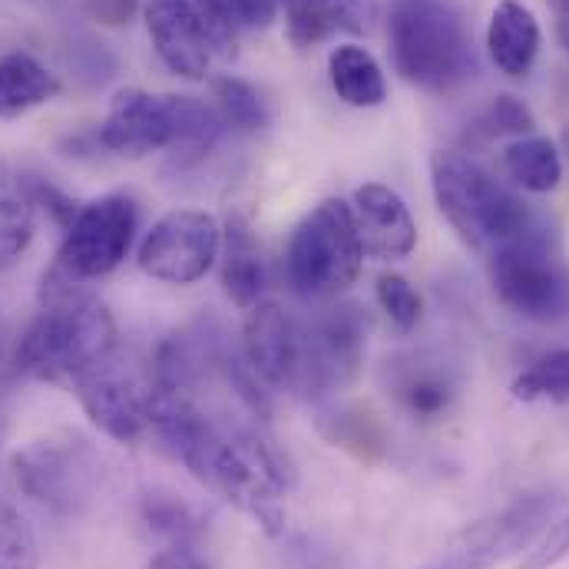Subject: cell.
I'll return each mask as SVG.
<instances>
[{"mask_svg": "<svg viewBox=\"0 0 569 569\" xmlns=\"http://www.w3.org/2000/svg\"><path fill=\"white\" fill-rule=\"evenodd\" d=\"M80 284L57 266L43 279V308L17 345V368L27 378L73 385L80 375L113 358L117 321L110 308Z\"/></svg>", "mask_w": 569, "mask_h": 569, "instance_id": "6da1fadb", "label": "cell"}, {"mask_svg": "<svg viewBox=\"0 0 569 569\" xmlns=\"http://www.w3.org/2000/svg\"><path fill=\"white\" fill-rule=\"evenodd\" d=\"M222 130L226 123L219 110L199 97L127 87L113 97L107 120L100 123V146L130 159L172 149L176 162L189 166L209 156Z\"/></svg>", "mask_w": 569, "mask_h": 569, "instance_id": "7a4b0ae2", "label": "cell"}, {"mask_svg": "<svg viewBox=\"0 0 569 569\" xmlns=\"http://www.w3.org/2000/svg\"><path fill=\"white\" fill-rule=\"evenodd\" d=\"M430 189L440 216L473 252L490 256L540 226V216L510 186L463 152L430 156Z\"/></svg>", "mask_w": 569, "mask_h": 569, "instance_id": "3957f363", "label": "cell"}, {"mask_svg": "<svg viewBox=\"0 0 569 569\" xmlns=\"http://www.w3.org/2000/svg\"><path fill=\"white\" fill-rule=\"evenodd\" d=\"M388 37L395 70L411 87L447 93L473 77L470 33L450 0H395Z\"/></svg>", "mask_w": 569, "mask_h": 569, "instance_id": "277c9868", "label": "cell"}, {"mask_svg": "<svg viewBox=\"0 0 569 569\" xmlns=\"http://www.w3.org/2000/svg\"><path fill=\"white\" fill-rule=\"evenodd\" d=\"M202 483L242 513H249L266 533H284V493L291 487V467L262 430H226Z\"/></svg>", "mask_w": 569, "mask_h": 569, "instance_id": "5b68a950", "label": "cell"}, {"mask_svg": "<svg viewBox=\"0 0 569 569\" xmlns=\"http://www.w3.org/2000/svg\"><path fill=\"white\" fill-rule=\"evenodd\" d=\"M365 249L351 202L325 199L295 229L284 249V279L305 298H328L358 279Z\"/></svg>", "mask_w": 569, "mask_h": 569, "instance_id": "8992f818", "label": "cell"}, {"mask_svg": "<svg viewBox=\"0 0 569 569\" xmlns=\"http://www.w3.org/2000/svg\"><path fill=\"white\" fill-rule=\"evenodd\" d=\"M368 318L358 305H331L298 328V358L291 391L311 401H325L345 391L365 361Z\"/></svg>", "mask_w": 569, "mask_h": 569, "instance_id": "52a82bcc", "label": "cell"}, {"mask_svg": "<svg viewBox=\"0 0 569 569\" xmlns=\"http://www.w3.org/2000/svg\"><path fill=\"white\" fill-rule=\"evenodd\" d=\"M487 259L493 288L507 308L530 321L569 318V272L557 259L543 222L500 246Z\"/></svg>", "mask_w": 569, "mask_h": 569, "instance_id": "ba28073f", "label": "cell"}, {"mask_svg": "<svg viewBox=\"0 0 569 569\" xmlns=\"http://www.w3.org/2000/svg\"><path fill=\"white\" fill-rule=\"evenodd\" d=\"M142 20L156 57L182 80H206L216 57L236 53V30L209 0H149Z\"/></svg>", "mask_w": 569, "mask_h": 569, "instance_id": "9c48e42d", "label": "cell"}, {"mask_svg": "<svg viewBox=\"0 0 569 569\" xmlns=\"http://www.w3.org/2000/svg\"><path fill=\"white\" fill-rule=\"evenodd\" d=\"M140 232V206L127 192H107L77 206V216L63 229L57 269L77 282L103 279L123 266Z\"/></svg>", "mask_w": 569, "mask_h": 569, "instance_id": "30bf717a", "label": "cell"}, {"mask_svg": "<svg viewBox=\"0 0 569 569\" xmlns=\"http://www.w3.org/2000/svg\"><path fill=\"white\" fill-rule=\"evenodd\" d=\"M97 453L83 437H43L13 453L10 473L17 490L57 517H73L93 493Z\"/></svg>", "mask_w": 569, "mask_h": 569, "instance_id": "8fae6325", "label": "cell"}, {"mask_svg": "<svg viewBox=\"0 0 569 569\" xmlns=\"http://www.w3.org/2000/svg\"><path fill=\"white\" fill-rule=\"evenodd\" d=\"M560 500L553 493H523L503 510L470 523L430 567L425 569H490L520 553L553 520Z\"/></svg>", "mask_w": 569, "mask_h": 569, "instance_id": "7c38bea8", "label": "cell"}, {"mask_svg": "<svg viewBox=\"0 0 569 569\" xmlns=\"http://www.w3.org/2000/svg\"><path fill=\"white\" fill-rule=\"evenodd\" d=\"M222 252V229L209 212H166L140 242V269L166 284H196Z\"/></svg>", "mask_w": 569, "mask_h": 569, "instance_id": "4fadbf2b", "label": "cell"}, {"mask_svg": "<svg viewBox=\"0 0 569 569\" xmlns=\"http://www.w3.org/2000/svg\"><path fill=\"white\" fill-rule=\"evenodd\" d=\"M70 388L80 398L87 418L113 440H140L142 430L149 427V388L142 391L137 381H130L110 361L80 375Z\"/></svg>", "mask_w": 569, "mask_h": 569, "instance_id": "5bb4252c", "label": "cell"}, {"mask_svg": "<svg viewBox=\"0 0 569 569\" xmlns=\"http://www.w3.org/2000/svg\"><path fill=\"white\" fill-rule=\"evenodd\" d=\"M388 391L411 421L433 425L453 408L460 395V375L440 355L411 351L388 361Z\"/></svg>", "mask_w": 569, "mask_h": 569, "instance_id": "9a60e30c", "label": "cell"}, {"mask_svg": "<svg viewBox=\"0 0 569 569\" xmlns=\"http://www.w3.org/2000/svg\"><path fill=\"white\" fill-rule=\"evenodd\" d=\"M365 256L381 262L408 259L418 246V226L408 202L385 182H365L351 199Z\"/></svg>", "mask_w": 569, "mask_h": 569, "instance_id": "2e32d148", "label": "cell"}, {"mask_svg": "<svg viewBox=\"0 0 569 569\" xmlns=\"http://www.w3.org/2000/svg\"><path fill=\"white\" fill-rule=\"evenodd\" d=\"M242 358L272 388H288L298 358V325L279 301H259L246 315Z\"/></svg>", "mask_w": 569, "mask_h": 569, "instance_id": "e0dca14e", "label": "cell"}, {"mask_svg": "<svg viewBox=\"0 0 569 569\" xmlns=\"http://www.w3.org/2000/svg\"><path fill=\"white\" fill-rule=\"evenodd\" d=\"M284 33L298 50L318 47L335 33H371L378 0H282Z\"/></svg>", "mask_w": 569, "mask_h": 569, "instance_id": "ac0fdd59", "label": "cell"}, {"mask_svg": "<svg viewBox=\"0 0 569 569\" xmlns=\"http://www.w3.org/2000/svg\"><path fill=\"white\" fill-rule=\"evenodd\" d=\"M540 20L520 0H500L487 23V53L500 73L520 80L540 57Z\"/></svg>", "mask_w": 569, "mask_h": 569, "instance_id": "d6986e66", "label": "cell"}, {"mask_svg": "<svg viewBox=\"0 0 569 569\" xmlns=\"http://www.w3.org/2000/svg\"><path fill=\"white\" fill-rule=\"evenodd\" d=\"M222 284L232 305L246 311L262 301V288H266L262 249L242 216H229L222 229Z\"/></svg>", "mask_w": 569, "mask_h": 569, "instance_id": "ffe728a7", "label": "cell"}, {"mask_svg": "<svg viewBox=\"0 0 569 569\" xmlns=\"http://www.w3.org/2000/svg\"><path fill=\"white\" fill-rule=\"evenodd\" d=\"M60 97V80L33 53L13 50L0 57V120H20Z\"/></svg>", "mask_w": 569, "mask_h": 569, "instance_id": "44dd1931", "label": "cell"}, {"mask_svg": "<svg viewBox=\"0 0 569 569\" xmlns=\"http://www.w3.org/2000/svg\"><path fill=\"white\" fill-rule=\"evenodd\" d=\"M328 77L341 103L355 110H375L388 100L385 70L371 50L358 43H341L328 57Z\"/></svg>", "mask_w": 569, "mask_h": 569, "instance_id": "7402d4cb", "label": "cell"}, {"mask_svg": "<svg viewBox=\"0 0 569 569\" xmlns=\"http://www.w3.org/2000/svg\"><path fill=\"white\" fill-rule=\"evenodd\" d=\"M507 176L533 196H547L563 182V156L547 137H523L503 149Z\"/></svg>", "mask_w": 569, "mask_h": 569, "instance_id": "603a6c76", "label": "cell"}, {"mask_svg": "<svg viewBox=\"0 0 569 569\" xmlns=\"http://www.w3.org/2000/svg\"><path fill=\"white\" fill-rule=\"evenodd\" d=\"M142 523L166 547H176V543L196 547V540L202 533V517L196 513V507H189L186 500H179L172 493H149L142 500Z\"/></svg>", "mask_w": 569, "mask_h": 569, "instance_id": "cb8c5ba5", "label": "cell"}, {"mask_svg": "<svg viewBox=\"0 0 569 569\" xmlns=\"http://www.w3.org/2000/svg\"><path fill=\"white\" fill-rule=\"evenodd\" d=\"M212 93H216V110H219L226 130L259 133L269 127V107L252 83L229 73V77H219L212 83Z\"/></svg>", "mask_w": 569, "mask_h": 569, "instance_id": "d4e9b609", "label": "cell"}, {"mask_svg": "<svg viewBox=\"0 0 569 569\" xmlns=\"http://www.w3.org/2000/svg\"><path fill=\"white\" fill-rule=\"evenodd\" d=\"M513 398L537 405H569V348H557L543 358H537L517 381H513Z\"/></svg>", "mask_w": 569, "mask_h": 569, "instance_id": "484cf974", "label": "cell"}, {"mask_svg": "<svg viewBox=\"0 0 569 569\" xmlns=\"http://www.w3.org/2000/svg\"><path fill=\"white\" fill-rule=\"evenodd\" d=\"M37 236V212L30 199H0V269L13 266Z\"/></svg>", "mask_w": 569, "mask_h": 569, "instance_id": "4316f807", "label": "cell"}, {"mask_svg": "<svg viewBox=\"0 0 569 569\" xmlns=\"http://www.w3.org/2000/svg\"><path fill=\"white\" fill-rule=\"evenodd\" d=\"M537 120L530 113V107L517 97H497L483 113L480 120L470 127V137L480 142L500 140V137H523V133H533Z\"/></svg>", "mask_w": 569, "mask_h": 569, "instance_id": "83f0119b", "label": "cell"}, {"mask_svg": "<svg viewBox=\"0 0 569 569\" xmlns=\"http://www.w3.org/2000/svg\"><path fill=\"white\" fill-rule=\"evenodd\" d=\"M375 295H378L381 311L391 318V325H395L398 331H415V328H418L425 301H421L418 288L408 282L405 276H398V272L378 276Z\"/></svg>", "mask_w": 569, "mask_h": 569, "instance_id": "f1b7e54d", "label": "cell"}, {"mask_svg": "<svg viewBox=\"0 0 569 569\" xmlns=\"http://www.w3.org/2000/svg\"><path fill=\"white\" fill-rule=\"evenodd\" d=\"M0 569H37V540L13 503L0 497Z\"/></svg>", "mask_w": 569, "mask_h": 569, "instance_id": "f546056e", "label": "cell"}, {"mask_svg": "<svg viewBox=\"0 0 569 569\" xmlns=\"http://www.w3.org/2000/svg\"><path fill=\"white\" fill-rule=\"evenodd\" d=\"M325 433L341 443V447H355L361 457H378L385 450V440H381V427L375 425L368 415L361 411H338L325 421Z\"/></svg>", "mask_w": 569, "mask_h": 569, "instance_id": "4dcf8cb0", "label": "cell"}, {"mask_svg": "<svg viewBox=\"0 0 569 569\" xmlns=\"http://www.w3.org/2000/svg\"><path fill=\"white\" fill-rule=\"evenodd\" d=\"M219 17L239 33V30H266L282 10V0H209Z\"/></svg>", "mask_w": 569, "mask_h": 569, "instance_id": "1f68e13d", "label": "cell"}, {"mask_svg": "<svg viewBox=\"0 0 569 569\" xmlns=\"http://www.w3.org/2000/svg\"><path fill=\"white\" fill-rule=\"evenodd\" d=\"M569 557V513L563 520H557L543 540L533 543V550H527V560L520 563V569H550L553 563L567 560Z\"/></svg>", "mask_w": 569, "mask_h": 569, "instance_id": "d6a6232c", "label": "cell"}, {"mask_svg": "<svg viewBox=\"0 0 569 569\" xmlns=\"http://www.w3.org/2000/svg\"><path fill=\"white\" fill-rule=\"evenodd\" d=\"M146 569H209L206 560L196 553V547L189 543H176V547H162Z\"/></svg>", "mask_w": 569, "mask_h": 569, "instance_id": "836d02e7", "label": "cell"}, {"mask_svg": "<svg viewBox=\"0 0 569 569\" xmlns=\"http://www.w3.org/2000/svg\"><path fill=\"white\" fill-rule=\"evenodd\" d=\"M137 0H90V10L103 20V23H127L133 13Z\"/></svg>", "mask_w": 569, "mask_h": 569, "instance_id": "e575fe53", "label": "cell"}, {"mask_svg": "<svg viewBox=\"0 0 569 569\" xmlns=\"http://www.w3.org/2000/svg\"><path fill=\"white\" fill-rule=\"evenodd\" d=\"M550 7L557 10V33L569 53V0H550Z\"/></svg>", "mask_w": 569, "mask_h": 569, "instance_id": "d590c367", "label": "cell"}]
</instances>
